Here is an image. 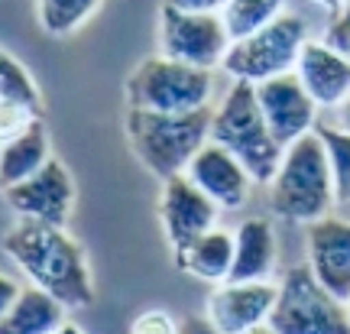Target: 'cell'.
<instances>
[{
  "instance_id": "obj_1",
  "label": "cell",
  "mask_w": 350,
  "mask_h": 334,
  "mask_svg": "<svg viewBox=\"0 0 350 334\" xmlns=\"http://www.w3.org/2000/svg\"><path fill=\"white\" fill-rule=\"evenodd\" d=\"M3 253L16 263L29 285H36L65 309H85L94 302V279L85 250L65 227L39 221H20L3 237Z\"/></svg>"
},
{
  "instance_id": "obj_2",
  "label": "cell",
  "mask_w": 350,
  "mask_h": 334,
  "mask_svg": "<svg viewBox=\"0 0 350 334\" xmlns=\"http://www.w3.org/2000/svg\"><path fill=\"white\" fill-rule=\"evenodd\" d=\"M214 107L188 114H159L143 107H126V143L159 182L182 175L191 156L211 140Z\"/></svg>"
},
{
  "instance_id": "obj_3",
  "label": "cell",
  "mask_w": 350,
  "mask_h": 334,
  "mask_svg": "<svg viewBox=\"0 0 350 334\" xmlns=\"http://www.w3.org/2000/svg\"><path fill=\"white\" fill-rule=\"evenodd\" d=\"M334 201L338 195H334L327 149L318 130H312L282 153V162L269 182V208L282 221L312 224L327 218Z\"/></svg>"
},
{
  "instance_id": "obj_4",
  "label": "cell",
  "mask_w": 350,
  "mask_h": 334,
  "mask_svg": "<svg viewBox=\"0 0 350 334\" xmlns=\"http://www.w3.org/2000/svg\"><path fill=\"white\" fill-rule=\"evenodd\" d=\"M211 140L230 149L247 166L253 182H260V185L273 182L275 169L282 162V153H286L275 143L273 130L266 127V117H262L260 101H256V85H250V81H234L227 88L221 104L214 107Z\"/></svg>"
},
{
  "instance_id": "obj_5",
  "label": "cell",
  "mask_w": 350,
  "mask_h": 334,
  "mask_svg": "<svg viewBox=\"0 0 350 334\" xmlns=\"http://www.w3.org/2000/svg\"><path fill=\"white\" fill-rule=\"evenodd\" d=\"M266 324L275 334H350V311L301 263L275 283V305Z\"/></svg>"
},
{
  "instance_id": "obj_6",
  "label": "cell",
  "mask_w": 350,
  "mask_h": 334,
  "mask_svg": "<svg viewBox=\"0 0 350 334\" xmlns=\"http://www.w3.org/2000/svg\"><path fill=\"white\" fill-rule=\"evenodd\" d=\"M214 75L208 68L175 62L169 55H152L126 78V107L159 114H188L211 107Z\"/></svg>"
},
{
  "instance_id": "obj_7",
  "label": "cell",
  "mask_w": 350,
  "mask_h": 334,
  "mask_svg": "<svg viewBox=\"0 0 350 334\" xmlns=\"http://www.w3.org/2000/svg\"><path fill=\"white\" fill-rule=\"evenodd\" d=\"M305 42H308V23L299 13H282L266 29L230 42L221 72L230 75L234 81L260 85V81L279 78L286 72H295Z\"/></svg>"
},
{
  "instance_id": "obj_8",
  "label": "cell",
  "mask_w": 350,
  "mask_h": 334,
  "mask_svg": "<svg viewBox=\"0 0 350 334\" xmlns=\"http://www.w3.org/2000/svg\"><path fill=\"white\" fill-rule=\"evenodd\" d=\"M221 10H178L163 3L159 10V49L175 62L195 65V68H221L227 49H230Z\"/></svg>"
},
{
  "instance_id": "obj_9",
  "label": "cell",
  "mask_w": 350,
  "mask_h": 334,
  "mask_svg": "<svg viewBox=\"0 0 350 334\" xmlns=\"http://www.w3.org/2000/svg\"><path fill=\"white\" fill-rule=\"evenodd\" d=\"M3 198L20 214V221L65 227V221L72 218V208H75V179H72L65 162L49 159L36 175L7 188Z\"/></svg>"
},
{
  "instance_id": "obj_10",
  "label": "cell",
  "mask_w": 350,
  "mask_h": 334,
  "mask_svg": "<svg viewBox=\"0 0 350 334\" xmlns=\"http://www.w3.org/2000/svg\"><path fill=\"white\" fill-rule=\"evenodd\" d=\"M256 101H260V111L266 117V127L273 130L275 143L282 149L292 146L295 140H301L305 133L314 130L318 104L305 91V85L299 81L295 72H286V75H279V78L260 81L256 85Z\"/></svg>"
},
{
  "instance_id": "obj_11",
  "label": "cell",
  "mask_w": 350,
  "mask_h": 334,
  "mask_svg": "<svg viewBox=\"0 0 350 334\" xmlns=\"http://www.w3.org/2000/svg\"><path fill=\"white\" fill-rule=\"evenodd\" d=\"M217 211L221 208L185 172L165 179L163 192H159V221H163V231L172 244V253L185 250L195 237L211 231L217 221Z\"/></svg>"
},
{
  "instance_id": "obj_12",
  "label": "cell",
  "mask_w": 350,
  "mask_h": 334,
  "mask_svg": "<svg viewBox=\"0 0 350 334\" xmlns=\"http://www.w3.org/2000/svg\"><path fill=\"white\" fill-rule=\"evenodd\" d=\"M275 283H217L204 302V318L221 334H247L269 322Z\"/></svg>"
},
{
  "instance_id": "obj_13",
  "label": "cell",
  "mask_w": 350,
  "mask_h": 334,
  "mask_svg": "<svg viewBox=\"0 0 350 334\" xmlns=\"http://www.w3.org/2000/svg\"><path fill=\"white\" fill-rule=\"evenodd\" d=\"M185 175L221 211H234L240 205H247V198H250L253 175L247 172V166L230 149H224L221 143H214V140H208L191 156V162L185 166Z\"/></svg>"
},
{
  "instance_id": "obj_14",
  "label": "cell",
  "mask_w": 350,
  "mask_h": 334,
  "mask_svg": "<svg viewBox=\"0 0 350 334\" xmlns=\"http://www.w3.org/2000/svg\"><path fill=\"white\" fill-rule=\"evenodd\" d=\"M305 253L308 266L331 296L350 298V221L321 218L305 224Z\"/></svg>"
},
{
  "instance_id": "obj_15",
  "label": "cell",
  "mask_w": 350,
  "mask_h": 334,
  "mask_svg": "<svg viewBox=\"0 0 350 334\" xmlns=\"http://www.w3.org/2000/svg\"><path fill=\"white\" fill-rule=\"evenodd\" d=\"M295 75L318 107H340L350 98V59L325 39H308L301 46Z\"/></svg>"
},
{
  "instance_id": "obj_16",
  "label": "cell",
  "mask_w": 350,
  "mask_h": 334,
  "mask_svg": "<svg viewBox=\"0 0 350 334\" xmlns=\"http://www.w3.org/2000/svg\"><path fill=\"white\" fill-rule=\"evenodd\" d=\"M279 247H275V231L266 218H247L234 231V266H230V283H266L273 279Z\"/></svg>"
},
{
  "instance_id": "obj_17",
  "label": "cell",
  "mask_w": 350,
  "mask_h": 334,
  "mask_svg": "<svg viewBox=\"0 0 350 334\" xmlns=\"http://www.w3.org/2000/svg\"><path fill=\"white\" fill-rule=\"evenodd\" d=\"M175 266L201 283H227L234 266V234L214 224L211 231H204L185 250L175 253Z\"/></svg>"
},
{
  "instance_id": "obj_18",
  "label": "cell",
  "mask_w": 350,
  "mask_h": 334,
  "mask_svg": "<svg viewBox=\"0 0 350 334\" xmlns=\"http://www.w3.org/2000/svg\"><path fill=\"white\" fill-rule=\"evenodd\" d=\"M49 159H52L49 130H46L42 120H36L20 136L3 140V146H0V192L26 182L29 175H36Z\"/></svg>"
},
{
  "instance_id": "obj_19",
  "label": "cell",
  "mask_w": 350,
  "mask_h": 334,
  "mask_svg": "<svg viewBox=\"0 0 350 334\" xmlns=\"http://www.w3.org/2000/svg\"><path fill=\"white\" fill-rule=\"evenodd\" d=\"M65 305L36 285H26L7 315L0 318V334H52L65 324Z\"/></svg>"
},
{
  "instance_id": "obj_20",
  "label": "cell",
  "mask_w": 350,
  "mask_h": 334,
  "mask_svg": "<svg viewBox=\"0 0 350 334\" xmlns=\"http://www.w3.org/2000/svg\"><path fill=\"white\" fill-rule=\"evenodd\" d=\"M282 13H286V0H227L221 7V20H224L230 39L237 42V39H247L266 29Z\"/></svg>"
},
{
  "instance_id": "obj_21",
  "label": "cell",
  "mask_w": 350,
  "mask_h": 334,
  "mask_svg": "<svg viewBox=\"0 0 350 334\" xmlns=\"http://www.w3.org/2000/svg\"><path fill=\"white\" fill-rule=\"evenodd\" d=\"M104 0H36L39 26L49 36H68L100 10Z\"/></svg>"
},
{
  "instance_id": "obj_22",
  "label": "cell",
  "mask_w": 350,
  "mask_h": 334,
  "mask_svg": "<svg viewBox=\"0 0 350 334\" xmlns=\"http://www.w3.org/2000/svg\"><path fill=\"white\" fill-rule=\"evenodd\" d=\"M0 101L7 104H23L42 114V98H39V85L33 81V75L26 72V65L20 59H13L10 52L0 49Z\"/></svg>"
},
{
  "instance_id": "obj_23",
  "label": "cell",
  "mask_w": 350,
  "mask_h": 334,
  "mask_svg": "<svg viewBox=\"0 0 350 334\" xmlns=\"http://www.w3.org/2000/svg\"><path fill=\"white\" fill-rule=\"evenodd\" d=\"M321 143L327 149V162H331V175H334V195L338 201L350 205V133L340 127H314Z\"/></svg>"
},
{
  "instance_id": "obj_24",
  "label": "cell",
  "mask_w": 350,
  "mask_h": 334,
  "mask_svg": "<svg viewBox=\"0 0 350 334\" xmlns=\"http://www.w3.org/2000/svg\"><path fill=\"white\" fill-rule=\"evenodd\" d=\"M42 120L33 107H23V104H7V101H0V143L3 140H10V136H20L23 130Z\"/></svg>"
},
{
  "instance_id": "obj_25",
  "label": "cell",
  "mask_w": 350,
  "mask_h": 334,
  "mask_svg": "<svg viewBox=\"0 0 350 334\" xmlns=\"http://www.w3.org/2000/svg\"><path fill=\"white\" fill-rule=\"evenodd\" d=\"M178 331H182V322H175L172 311L165 309H146L130 322V334H178Z\"/></svg>"
},
{
  "instance_id": "obj_26",
  "label": "cell",
  "mask_w": 350,
  "mask_h": 334,
  "mask_svg": "<svg viewBox=\"0 0 350 334\" xmlns=\"http://www.w3.org/2000/svg\"><path fill=\"white\" fill-rule=\"evenodd\" d=\"M325 42L350 59V0L331 16V23H327V29H325Z\"/></svg>"
},
{
  "instance_id": "obj_27",
  "label": "cell",
  "mask_w": 350,
  "mask_h": 334,
  "mask_svg": "<svg viewBox=\"0 0 350 334\" xmlns=\"http://www.w3.org/2000/svg\"><path fill=\"white\" fill-rule=\"evenodd\" d=\"M20 292H23V289L16 285V279H10L7 272H0V318L7 315V309L16 302V296H20Z\"/></svg>"
},
{
  "instance_id": "obj_28",
  "label": "cell",
  "mask_w": 350,
  "mask_h": 334,
  "mask_svg": "<svg viewBox=\"0 0 350 334\" xmlns=\"http://www.w3.org/2000/svg\"><path fill=\"white\" fill-rule=\"evenodd\" d=\"M165 3L178 10H221L227 0H165Z\"/></svg>"
},
{
  "instance_id": "obj_29",
  "label": "cell",
  "mask_w": 350,
  "mask_h": 334,
  "mask_svg": "<svg viewBox=\"0 0 350 334\" xmlns=\"http://www.w3.org/2000/svg\"><path fill=\"white\" fill-rule=\"evenodd\" d=\"M178 334H221V331H217L204 315H195V318H185V322H182V331Z\"/></svg>"
},
{
  "instance_id": "obj_30",
  "label": "cell",
  "mask_w": 350,
  "mask_h": 334,
  "mask_svg": "<svg viewBox=\"0 0 350 334\" xmlns=\"http://www.w3.org/2000/svg\"><path fill=\"white\" fill-rule=\"evenodd\" d=\"M338 127H340V130H347V133H350V98H347V101H344V104H340V107H338Z\"/></svg>"
},
{
  "instance_id": "obj_31",
  "label": "cell",
  "mask_w": 350,
  "mask_h": 334,
  "mask_svg": "<svg viewBox=\"0 0 350 334\" xmlns=\"http://www.w3.org/2000/svg\"><path fill=\"white\" fill-rule=\"evenodd\" d=\"M314 7H321V10H331V13H338L340 7H344V3H347V0H312Z\"/></svg>"
},
{
  "instance_id": "obj_32",
  "label": "cell",
  "mask_w": 350,
  "mask_h": 334,
  "mask_svg": "<svg viewBox=\"0 0 350 334\" xmlns=\"http://www.w3.org/2000/svg\"><path fill=\"white\" fill-rule=\"evenodd\" d=\"M52 334H85V331H81V328H78V324H72V322H65V324H62V328H55V331H52Z\"/></svg>"
},
{
  "instance_id": "obj_33",
  "label": "cell",
  "mask_w": 350,
  "mask_h": 334,
  "mask_svg": "<svg viewBox=\"0 0 350 334\" xmlns=\"http://www.w3.org/2000/svg\"><path fill=\"white\" fill-rule=\"evenodd\" d=\"M247 334H275L269 324H262V328H253V331H247Z\"/></svg>"
},
{
  "instance_id": "obj_34",
  "label": "cell",
  "mask_w": 350,
  "mask_h": 334,
  "mask_svg": "<svg viewBox=\"0 0 350 334\" xmlns=\"http://www.w3.org/2000/svg\"><path fill=\"white\" fill-rule=\"evenodd\" d=\"M347 311H350V298H347Z\"/></svg>"
},
{
  "instance_id": "obj_35",
  "label": "cell",
  "mask_w": 350,
  "mask_h": 334,
  "mask_svg": "<svg viewBox=\"0 0 350 334\" xmlns=\"http://www.w3.org/2000/svg\"><path fill=\"white\" fill-rule=\"evenodd\" d=\"M0 146H3V143H0Z\"/></svg>"
}]
</instances>
